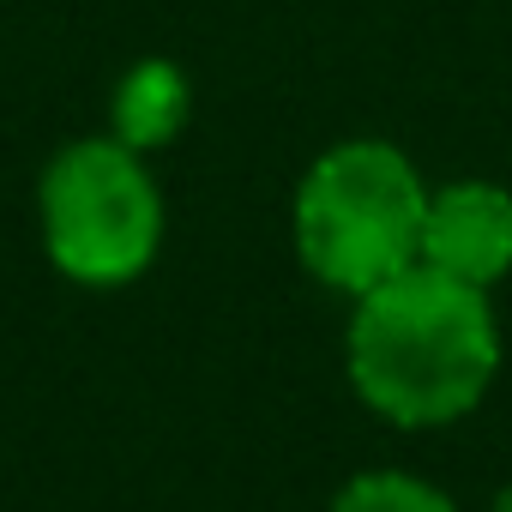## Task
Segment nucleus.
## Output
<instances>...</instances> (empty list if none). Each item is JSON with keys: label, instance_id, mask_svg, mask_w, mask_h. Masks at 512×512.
Instances as JSON below:
<instances>
[{"label": "nucleus", "instance_id": "5", "mask_svg": "<svg viewBox=\"0 0 512 512\" xmlns=\"http://www.w3.org/2000/svg\"><path fill=\"white\" fill-rule=\"evenodd\" d=\"M193 115V91H187V73L175 61H133L115 91H109V133L133 151H157V145H175V133L187 127Z\"/></svg>", "mask_w": 512, "mask_h": 512}, {"label": "nucleus", "instance_id": "7", "mask_svg": "<svg viewBox=\"0 0 512 512\" xmlns=\"http://www.w3.org/2000/svg\"><path fill=\"white\" fill-rule=\"evenodd\" d=\"M488 512H512V488H500V494H494V506H488Z\"/></svg>", "mask_w": 512, "mask_h": 512}, {"label": "nucleus", "instance_id": "6", "mask_svg": "<svg viewBox=\"0 0 512 512\" xmlns=\"http://www.w3.org/2000/svg\"><path fill=\"white\" fill-rule=\"evenodd\" d=\"M332 512H458V506L410 470H362L338 488Z\"/></svg>", "mask_w": 512, "mask_h": 512}, {"label": "nucleus", "instance_id": "2", "mask_svg": "<svg viewBox=\"0 0 512 512\" xmlns=\"http://www.w3.org/2000/svg\"><path fill=\"white\" fill-rule=\"evenodd\" d=\"M422 217V169L386 139H344L320 151L296 187V253L320 284L368 296L422 260Z\"/></svg>", "mask_w": 512, "mask_h": 512}, {"label": "nucleus", "instance_id": "4", "mask_svg": "<svg viewBox=\"0 0 512 512\" xmlns=\"http://www.w3.org/2000/svg\"><path fill=\"white\" fill-rule=\"evenodd\" d=\"M422 266L458 284H500L512 272V193L494 181H446L428 187L422 217Z\"/></svg>", "mask_w": 512, "mask_h": 512}, {"label": "nucleus", "instance_id": "1", "mask_svg": "<svg viewBox=\"0 0 512 512\" xmlns=\"http://www.w3.org/2000/svg\"><path fill=\"white\" fill-rule=\"evenodd\" d=\"M500 368V326L488 290L458 284L434 266H404L398 278L356 296L350 314V380L362 404L404 428L458 422L482 404Z\"/></svg>", "mask_w": 512, "mask_h": 512}, {"label": "nucleus", "instance_id": "3", "mask_svg": "<svg viewBox=\"0 0 512 512\" xmlns=\"http://www.w3.org/2000/svg\"><path fill=\"white\" fill-rule=\"evenodd\" d=\"M43 247L61 278L85 290L133 284L163 241V193L145 169V151L109 139H73L49 157L37 187Z\"/></svg>", "mask_w": 512, "mask_h": 512}]
</instances>
